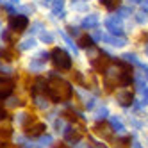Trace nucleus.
<instances>
[{"mask_svg":"<svg viewBox=\"0 0 148 148\" xmlns=\"http://www.w3.org/2000/svg\"><path fill=\"white\" fill-rule=\"evenodd\" d=\"M48 82H47V95L50 97L52 102H66L71 98V84L66 82L64 79H61L59 75L56 77V73L48 75Z\"/></svg>","mask_w":148,"mask_h":148,"instance_id":"f257e3e1","label":"nucleus"},{"mask_svg":"<svg viewBox=\"0 0 148 148\" xmlns=\"http://www.w3.org/2000/svg\"><path fill=\"white\" fill-rule=\"evenodd\" d=\"M50 57H52V62H54V66L57 68V70H61V71H68V70H71V57H70V54L64 50V48H54L52 50V54H50Z\"/></svg>","mask_w":148,"mask_h":148,"instance_id":"f03ea898","label":"nucleus"},{"mask_svg":"<svg viewBox=\"0 0 148 148\" xmlns=\"http://www.w3.org/2000/svg\"><path fill=\"white\" fill-rule=\"evenodd\" d=\"M62 136H64V141L70 145H75L80 141V137L84 136V129L79 127L75 121H71V125H68L64 130H62Z\"/></svg>","mask_w":148,"mask_h":148,"instance_id":"7ed1b4c3","label":"nucleus"},{"mask_svg":"<svg viewBox=\"0 0 148 148\" xmlns=\"http://www.w3.org/2000/svg\"><path fill=\"white\" fill-rule=\"evenodd\" d=\"M105 27L112 36H120L123 38V20L121 16H111L105 20Z\"/></svg>","mask_w":148,"mask_h":148,"instance_id":"20e7f679","label":"nucleus"},{"mask_svg":"<svg viewBox=\"0 0 148 148\" xmlns=\"http://www.w3.org/2000/svg\"><path fill=\"white\" fill-rule=\"evenodd\" d=\"M111 64H112V59L107 54H98L97 57L91 59V66L97 70V71H103L105 73V70H107Z\"/></svg>","mask_w":148,"mask_h":148,"instance_id":"39448f33","label":"nucleus"},{"mask_svg":"<svg viewBox=\"0 0 148 148\" xmlns=\"http://www.w3.org/2000/svg\"><path fill=\"white\" fill-rule=\"evenodd\" d=\"M29 25V18L25 14H16L9 20V29L14 30V32H23Z\"/></svg>","mask_w":148,"mask_h":148,"instance_id":"423d86ee","label":"nucleus"},{"mask_svg":"<svg viewBox=\"0 0 148 148\" xmlns=\"http://www.w3.org/2000/svg\"><path fill=\"white\" fill-rule=\"evenodd\" d=\"M13 88H14V80L13 79L0 75V98H7L9 95H11Z\"/></svg>","mask_w":148,"mask_h":148,"instance_id":"0eeeda50","label":"nucleus"},{"mask_svg":"<svg viewBox=\"0 0 148 148\" xmlns=\"http://www.w3.org/2000/svg\"><path fill=\"white\" fill-rule=\"evenodd\" d=\"M116 102H118L121 107H129L134 102V93L130 89H121V91L116 93Z\"/></svg>","mask_w":148,"mask_h":148,"instance_id":"6e6552de","label":"nucleus"},{"mask_svg":"<svg viewBox=\"0 0 148 148\" xmlns=\"http://www.w3.org/2000/svg\"><path fill=\"white\" fill-rule=\"evenodd\" d=\"M41 134H45V123H41V121H32L29 127H25V136L39 137Z\"/></svg>","mask_w":148,"mask_h":148,"instance_id":"1a4fd4ad","label":"nucleus"},{"mask_svg":"<svg viewBox=\"0 0 148 148\" xmlns=\"http://www.w3.org/2000/svg\"><path fill=\"white\" fill-rule=\"evenodd\" d=\"M102 39L105 43H109L112 47H125L127 45V39L120 38V36H112V34H102Z\"/></svg>","mask_w":148,"mask_h":148,"instance_id":"9d476101","label":"nucleus"},{"mask_svg":"<svg viewBox=\"0 0 148 148\" xmlns=\"http://www.w3.org/2000/svg\"><path fill=\"white\" fill-rule=\"evenodd\" d=\"M109 125H111V129L116 134H120V136L125 134V125H123L121 118H118V116H111V118H109Z\"/></svg>","mask_w":148,"mask_h":148,"instance_id":"9b49d317","label":"nucleus"},{"mask_svg":"<svg viewBox=\"0 0 148 148\" xmlns=\"http://www.w3.org/2000/svg\"><path fill=\"white\" fill-rule=\"evenodd\" d=\"M95 132H97L98 136H102V137H105V139H111L112 129H111V125H107V123L100 121V123H98L97 127H95Z\"/></svg>","mask_w":148,"mask_h":148,"instance_id":"f8f14e48","label":"nucleus"},{"mask_svg":"<svg viewBox=\"0 0 148 148\" xmlns=\"http://www.w3.org/2000/svg\"><path fill=\"white\" fill-rule=\"evenodd\" d=\"M32 116H30L29 112H18L16 116H14V123L16 125H20V127H29L30 123H32Z\"/></svg>","mask_w":148,"mask_h":148,"instance_id":"ddd939ff","label":"nucleus"},{"mask_svg":"<svg viewBox=\"0 0 148 148\" xmlns=\"http://www.w3.org/2000/svg\"><path fill=\"white\" fill-rule=\"evenodd\" d=\"M98 25V14H88V16H84L82 20V27L84 29H95Z\"/></svg>","mask_w":148,"mask_h":148,"instance_id":"4468645a","label":"nucleus"},{"mask_svg":"<svg viewBox=\"0 0 148 148\" xmlns=\"http://www.w3.org/2000/svg\"><path fill=\"white\" fill-rule=\"evenodd\" d=\"M43 91H47V82L43 79H36V82L32 84V88H30L32 97H38V93H43Z\"/></svg>","mask_w":148,"mask_h":148,"instance_id":"2eb2a0df","label":"nucleus"},{"mask_svg":"<svg viewBox=\"0 0 148 148\" xmlns=\"http://www.w3.org/2000/svg\"><path fill=\"white\" fill-rule=\"evenodd\" d=\"M77 45H79V48H84V50H88V48H93V45H95V41H93V38L91 36H80L79 38V41H77Z\"/></svg>","mask_w":148,"mask_h":148,"instance_id":"dca6fc26","label":"nucleus"},{"mask_svg":"<svg viewBox=\"0 0 148 148\" xmlns=\"http://www.w3.org/2000/svg\"><path fill=\"white\" fill-rule=\"evenodd\" d=\"M43 70H45V61L32 59L29 62V71H43Z\"/></svg>","mask_w":148,"mask_h":148,"instance_id":"f3484780","label":"nucleus"},{"mask_svg":"<svg viewBox=\"0 0 148 148\" xmlns=\"http://www.w3.org/2000/svg\"><path fill=\"white\" fill-rule=\"evenodd\" d=\"M107 116H109V109L105 107V105H102V107H98L97 111H95V116H93V118L97 120V121H103Z\"/></svg>","mask_w":148,"mask_h":148,"instance_id":"a211bd4d","label":"nucleus"},{"mask_svg":"<svg viewBox=\"0 0 148 148\" xmlns=\"http://www.w3.org/2000/svg\"><path fill=\"white\" fill-rule=\"evenodd\" d=\"M100 4L105 5L109 9V11H116V9H120V0H100Z\"/></svg>","mask_w":148,"mask_h":148,"instance_id":"6ab92c4d","label":"nucleus"},{"mask_svg":"<svg viewBox=\"0 0 148 148\" xmlns=\"http://www.w3.org/2000/svg\"><path fill=\"white\" fill-rule=\"evenodd\" d=\"M52 143H54V137H52L50 134H41L39 136V146H50Z\"/></svg>","mask_w":148,"mask_h":148,"instance_id":"aec40b11","label":"nucleus"},{"mask_svg":"<svg viewBox=\"0 0 148 148\" xmlns=\"http://www.w3.org/2000/svg\"><path fill=\"white\" fill-rule=\"evenodd\" d=\"M34 47H36V39H32V38L23 39L22 43H20V50H30V48H34Z\"/></svg>","mask_w":148,"mask_h":148,"instance_id":"412c9836","label":"nucleus"},{"mask_svg":"<svg viewBox=\"0 0 148 148\" xmlns=\"http://www.w3.org/2000/svg\"><path fill=\"white\" fill-rule=\"evenodd\" d=\"M34 103H36V107L38 109H48V100L43 98V97H34Z\"/></svg>","mask_w":148,"mask_h":148,"instance_id":"4be33fe9","label":"nucleus"},{"mask_svg":"<svg viewBox=\"0 0 148 148\" xmlns=\"http://www.w3.org/2000/svg\"><path fill=\"white\" fill-rule=\"evenodd\" d=\"M62 7H64V0H54V2H52V11H54V14H61Z\"/></svg>","mask_w":148,"mask_h":148,"instance_id":"5701e85b","label":"nucleus"},{"mask_svg":"<svg viewBox=\"0 0 148 148\" xmlns=\"http://www.w3.org/2000/svg\"><path fill=\"white\" fill-rule=\"evenodd\" d=\"M39 39H41V43H45V45H50V43H54V36H52L50 32H47V30H43V32H39Z\"/></svg>","mask_w":148,"mask_h":148,"instance_id":"b1692460","label":"nucleus"},{"mask_svg":"<svg viewBox=\"0 0 148 148\" xmlns=\"http://www.w3.org/2000/svg\"><path fill=\"white\" fill-rule=\"evenodd\" d=\"M20 105H22V100L18 97H11V95L7 97V107H20Z\"/></svg>","mask_w":148,"mask_h":148,"instance_id":"393cba45","label":"nucleus"},{"mask_svg":"<svg viewBox=\"0 0 148 148\" xmlns=\"http://www.w3.org/2000/svg\"><path fill=\"white\" fill-rule=\"evenodd\" d=\"M136 20H137V23H146V22H148L146 11H137V13H136Z\"/></svg>","mask_w":148,"mask_h":148,"instance_id":"a878e982","label":"nucleus"},{"mask_svg":"<svg viewBox=\"0 0 148 148\" xmlns=\"http://www.w3.org/2000/svg\"><path fill=\"white\" fill-rule=\"evenodd\" d=\"M61 36H62V39H64L66 41V43L71 47V50H73V54H77V48H75V45H73V41H71V38L68 36V34H64V32H62V30H61Z\"/></svg>","mask_w":148,"mask_h":148,"instance_id":"bb28decb","label":"nucleus"},{"mask_svg":"<svg viewBox=\"0 0 148 148\" xmlns=\"http://www.w3.org/2000/svg\"><path fill=\"white\" fill-rule=\"evenodd\" d=\"M0 71H2V73H5V75H13V73H14V70H13L11 66L2 64V62H0Z\"/></svg>","mask_w":148,"mask_h":148,"instance_id":"cd10ccee","label":"nucleus"},{"mask_svg":"<svg viewBox=\"0 0 148 148\" xmlns=\"http://www.w3.org/2000/svg\"><path fill=\"white\" fill-rule=\"evenodd\" d=\"M123 61H130V62H136V64H139V59H137L134 54H123Z\"/></svg>","mask_w":148,"mask_h":148,"instance_id":"c85d7f7f","label":"nucleus"},{"mask_svg":"<svg viewBox=\"0 0 148 148\" xmlns=\"http://www.w3.org/2000/svg\"><path fill=\"white\" fill-rule=\"evenodd\" d=\"M54 129H56V132H62L64 130V127H62V120L59 118L57 121H54Z\"/></svg>","mask_w":148,"mask_h":148,"instance_id":"c756f323","label":"nucleus"},{"mask_svg":"<svg viewBox=\"0 0 148 148\" xmlns=\"http://www.w3.org/2000/svg\"><path fill=\"white\" fill-rule=\"evenodd\" d=\"M75 80L79 84H82V86H86V79H84V75H82V73H79V71H75Z\"/></svg>","mask_w":148,"mask_h":148,"instance_id":"7c9ffc66","label":"nucleus"},{"mask_svg":"<svg viewBox=\"0 0 148 148\" xmlns=\"http://www.w3.org/2000/svg\"><path fill=\"white\" fill-rule=\"evenodd\" d=\"M41 29H43V25H41L39 22H38V23H34L32 27H30V34H34L36 30H41ZM41 32H43V30H41Z\"/></svg>","mask_w":148,"mask_h":148,"instance_id":"2f4dec72","label":"nucleus"},{"mask_svg":"<svg viewBox=\"0 0 148 148\" xmlns=\"http://www.w3.org/2000/svg\"><path fill=\"white\" fill-rule=\"evenodd\" d=\"M139 93L143 95V102H145V103H148V88L145 86V88H143V89H141Z\"/></svg>","mask_w":148,"mask_h":148,"instance_id":"473e14b6","label":"nucleus"},{"mask_svg":"<svg viewBox=\"0 0 148 148\" xmlns=\"http://www.w3.org/2000/svg\"><path fill=\"white\" fill-rule=\"evenodd\" d=\"M4 120H7V112H5V111H2V109H0V123H2Z\"/></svg>","mask_w":148,"mask_h":148,"instance_id":"72a5a7b5","label":"nucleus"},{"mask_svg":"<svg viewBox=\"0 0 148 148\" xmlns=\"http://www.w3.org/2000/svg\"><path fill=\"white\" fill-rule=\"evenodd\" d=\"M139 4L143 5V9H145V11H148V0H139Z\"/></svg>","mask_w":148,"mask_h":148,"instance_id":"f704fd0d","label":"nucleus"},{"mask_svg":"<svg viewBox=\"0 0 148 148\" xmlns=\"http://www.w3.org/2000/svg\"><path fill=\"white\" fill-rule=\"evenodd\" d=\"M132 148H143V146L139 145V141H137V139H134L132 141Z\"/></svg>","mask_w":148,"mask_h":148,"instance_id":"c9c22d12","label":"nucleus"},{"mask_svg":"<svg viewBox=\"0 0 148 148\" xmlns=\"http://www.w3.org/2000/svg\"><path fill=\"white\" fill-rule=\"evenodd\" d=\"M75 9H77V11H82L84 5H82V4H79V2H75Z\"/></svg>","mask_w":148,"mask_h":148,"instance_id":"e433bc0d","label":"nucleus"},{"mask_svg":"<svg viewBox=\"0 0 148 148\" xmlns=\"http://www.w3.org/2000/svg\"><path fill=\"white\" fill-rule=\"evenodd\" d=\"M54 148H68V146H66V145H64V143H57V145H56V146H54Z\"/></svg>","mask_w":148,"mask_h":148,"instance_id":"4c0bfd02","label":"nucleus"},{"mask_svg":"<svg viewBox=\"0 0 148 148\" xmlns=\"http://www.w3.org/2000/svg\"><path fill=\"white\" fill-rule=\"evenodd\" d=\"M11 2H13V4H18V2H20V0H11Z\"/></svg>","mask_w":148,"mask_h":148,"instance_id":"58836bf2","label":"nucleus"},{"mask_svg":"<svg viewBox=\"0 0 148 148\" xmlns=\"http://www.w3.org/2000/svg\"><path fill=\"white\" fill-rule=\"evenodd\" d=\"M145 71H146V75H148V68H145Z\"/></svg>","mask_w":148,"mask_h":148,"instance_id":"ea45409f","label":"nucleus"},{"mask_svg":"<svg viewBox=\"0 0 148 148\" xmlns=\"http://www.w3.org/2000/svg\"><path fill=\"white\" fill-rule=\"evenodd\" d=\"M0 107H2V98H0Z\"/></svg>","mask_w":148,"mask_h":148,"instance_id":"a19ab883","label":"nucleus"},{"mask_svg":"<svg viewBox=\"0 0 148 148\" xmlns=\"http://www.w3.org/2000/svg\"><path fill=\"white\" fill-rule=\"evenodd\" d=\"M146 54H148V48H146Z\"/></svg>","mask_w":148,"mask_h":148,"instance_id":"79ce46f5","label":"nucleus"},{"mask_svg":"<svg viewBox=\"0 0 148 148\" xmlns=\"http://www.w3.org/2000/svg\"><path fill=\"white\" fill-rule=\"evenodd\" d=\"M0 4H2V0H0Z\"/></svg>","mask_w":148,"mask_h":148,"instance_id":"37998d69","label":"nucleus"},{"mask_svg":"<svg viewBox=\"0 0 148 148\" xmlns=\"http://www.w3.org/2000/svg\"><path fill=\"white\" fill-rule=\"evenodd\" d=\"M137 2H139V0H137Z\"/></svg>","mask_w":148,"mask_h":148,"instance_id":"c03bdc74","label":"nucleus"},{"mask_svg":"<svg viewBox=\"0 0 148 148\" xmlns=\"http://www.w3.org/2000/svg\"><path fill=\"white\" fill-rule=\"evenodd\" d=\"M0 62H2V61H0Z\"/></svg>","mask_w":148,"mask_h":148,"instance_id":"a18cd8bd","label":"nucleus"}]
</instances>
